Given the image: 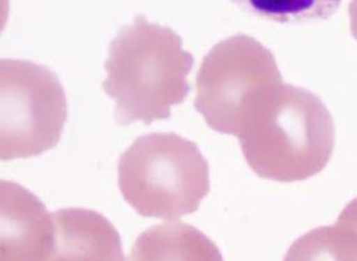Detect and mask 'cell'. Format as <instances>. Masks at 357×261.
I'll use <instances>...</instances> for the list:
<instances>
[{
    "label": "cell",
    "instance_id": "cell-4",
    "mask_svg": "<svg viewBox=\"0 0 357 261\" xmlns=\"http://www.w3.org/2000/svg\"><path fill=\"white\" fill-rule=\"evenodd\" d=\"M66 118V90L53 71L31 61L1 60V161L36 156L54 148Z\"/></svg>",
    "mask_w": 357,
    "mask_h": 261
},
{
    "label": "cell",
    "instance_id": "cell-10",
    "mask_svg": "<svg viewBox=\"0 0 357 261\" xmlns=\"http://www.w3.org/2000/svg\"><path fill=\"white\" fill-rule=\"evenodd\" d=\"M254 17L280 24L325 22L344 0H231Z\"/></svg>",
    "mask_w": 357,
    "mask_h": 261
},
{
    "label": "cell",
    "instance_id": "cell-5",
    "mask_svg": "<svg viewBox=\"0 0 357 261\" xmlns=\"http://www.w3.org/2000/svg\"><path fill=\"white\" fill-rule=\"evenodd\" d=\"M281 82L270 50L250 36H231L204 58L197 77L195 109L211 129L238 137L256 96Z\"/></svg>",
    "mask_w": 357,
    "mask_h": 261
},
{
    "label": "cell",
    "instance_id": "cell-9",
    "mask_svg": "<svg viewBox=\"0 0 357 261\" xmlns=\"http://www.w3.org/2000/svg\"><path fill=\"white\" fill-rule=\"evenodd\" d=\"M213 253L218 249L197 229L184 224L156 226L143 234L134 248L132 259H183L190 253Z\"/></svg>",
    "mask_w": 357,
    "mask_h": 261
},
{
    "label": "cell",
    "instance_id": "cell-8",
    "mask_svg": "<svg viewBox=\"0 0 357 261\" xmlns=\"http://www.w3.org/2000/svg\"><path fill=\"white\" fill-rule=\"evenodd\" d=\"M290 251L306 254L301 259H357V199L344 209L335 225L305 235Z\"/></svg>",
    "mask_w": 357,
    "mask_h": 261
},
{
    "label": "cell",
    "instance_id": "cell-3",
    "mask_svg": "<svg viewBox=\"0 0 357 261\" xmlns=\"http://www.w3.org/2000/svg\"><path fill=\"white\" fill-rule=\"evenodd\" d=\"M118 172L126 202L156 219L197 211L210 189L208 161L197 144L174 133L137 137L121 155Z\"/></svg>",
    "mask_w": 357,
    "mask_h": 261
},
{
    "label": "cell",
    "instance_id": "cell-6",
    "mask_svg": "<svg viewBox=\"0 0 357 261\" xmlns=\"http://www.w3.org/2000/svg\"><path fill=\"white\" fill-rule=\"evenodd\" d=\"M0 260H52L53 213L20 185L0 184Z\"/></svg>",
    "mask_w": 357,
    "mask_h": 261
},
{
    "label": "cell",
    "instance_id": "cell-7",
    "mask_svg": "<svg viewBox=\"0 0 357 261\" xmlns=\"http://www.w3.org/2000/svg\"><path fill=\"white\" fill-rule=\"evenodd\" d=\"M53 220L52 260H124L119 234L100 214L61 209Z\"/></svg>",
    "mask_w": 357,
    "mask_h": 261
},
{
    "label": "cell",
    "instance_id": "cell-1",
    "mask_svg": "<svg viewBox=\"0 0 357 261\" xmlns=\"http://www.w3.org/2000/svg\"><path fill=\"white\" fill-rule=\"evenodd\" d=\"M238 137L252 172L279 183L315 177L335 147L333 120L321 101L282 82L256 96Z\"/></svg>",
    "mask_w": 357,
    "mask_h": 261
},
{
    "label": "cell",
    "instance_id": "cell-11",
    "mask_svg": "<svg viewBox=\"0 0 357 261\" xmlns=\"http://www.w3.org/2000/svg\"><path fill=\"white\" fill-rule=\"evenodd\" d=\"M350 18H351L352 36L357 39V0H352L351 1Z\"/></svg>",
    "mask_w": 357,
    "mask_h": 261
},
{
    "label": "cell",
    "instance_id": "cell-2",
    "mask_svg": "<svg viewBox=\"0 0 357 261\" xmlns=\"http://www.w3.org/2000/svg\"><path fill=\"white\" fill-rule=\"evenodd\" d=\"M192 66L194 57L173 29L144 17L123 27L110 44L102 84L115 101L118 123L148 125L169 118L172 107L190 91L186 77Z\"/></svg>",
    "mask_w": 357,
    "mask_h": 261
}]
</instances>
